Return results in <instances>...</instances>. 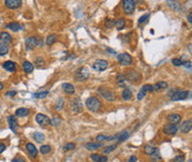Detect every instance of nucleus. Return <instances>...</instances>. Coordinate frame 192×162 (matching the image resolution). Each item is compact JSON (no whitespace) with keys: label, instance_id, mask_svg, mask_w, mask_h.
<instances>
[{"label":"nucleus","instance_id":"obj_19","mask_svg":"<svg viewBox=\"0 0 192 162\" xmlns=\"http://www.w3.org/2000/svg\"><path fill=\"white\" fill-rule=\"evenodd\" d=\"M168 121L172 124H179L181 121V115L178 113H172V115H168Z\"/></svg>","mask_w":192,"mask_h":162},{"label":"nucleus","instance_id":"obj_11","mask_svg":"<svg viewBox=\"0 0 192 162\" xmlns=\"http://www.w3.org/2000/svg\"><path fill=\"white\" fill-rule=\"evenodd\" d=\"M108 66H109V63L107 60L99 59L93 63V69L97 70V71H103V70H106V69L108 68Z\"/></svg>","mask_w":192,"mask_h":162},{"label":"nucleus","instance_id":"obj_52","mask_svg":"<svg viewBox=\"0 0 192 162\" xmlns=\"http://www.w3.org/2000/svg\"><path fill=\"white\" fill-rule=\"evenodd\" d=\"M129 162H137V158L134 155H131L129 158Z\"/></svg>","mask_w":192,"mask_h":162},{"label":"nucleus","instance_id":"obj_25","mask_svg":"<svg viewBox=\"0 0 192 162\" xmlns=\"http://www.w3.org/2000/svg\"><path fill=\"white\" fill-rule=\"evenodd\" d=\"M22 69L26 73H31L34 71V64L29 62V61H25L23 64H22Z\"/></svg>","mask_w":192,"mask_h":162},{"label":"nucleus","instance_id":"obj_6","mask_svg":"<svg viewBox=\"0 0 192 162\" xmlns=\"http://www.w3.org/2000/svg\"><path fill=\"white\" fill-rule=\"evenodd\" d=\"M36 122L39 126H41V127H47V126H50L51 124L50 119L46 115H43V113H38L36 115Z\"/></svg>","mask_w":192,"mask_h":162},{"label":"nucleus","instance_id":"obj_32","mask_svg":"<svg viewBox=\"0 0 192 162\" xmlns=\"http://www.w3.org/2000/svg\"><path fill=\"white\" fill-rule=\"evenodd\" d=\"M34 139L37 141L38 143H41L45 141V134H42L41 132H36L34 133Z\"/></svg>","mask_w":192,"mask_h":162},{"label":"nucleus","instance_id":"obj_30","mask_svg":"<svg viewBox=\"0 0 192 162\" xmlns=\"http://www.w3.org/2000/svg\"><path fill=\"white\" fill-rule=\"evenodd\" d=\"M9 51V47L7 43L4 42H0V55H7Z\"/></svg>","mask_w":192,"mask_h":162},{"label":"nucleus","instance_id":"obj_18","mask_svg":"<svg viewBox=\"0 0 192 162\" xmlns=\"http://www.w3.org/2000/svg\"><path fill=\"white\" fill-rule=\"evenodd\" d=\"M2 66H4V70H7L8 72H15V71H16V69H17L16 68V63H15L13 61H10V60L4 62Z\"/></svg>","mask_w":192,"mask_h":162},{"label":"nucleus","instance_id":"obj_44","mask_svg":"<svg viewBox=\"0 0 192 162\" xmlns=\"http://www.w3.org/2000/svg\"><path fill=\"white\" fill-rule=\"evenodd\" d=\"M113 26H114V21H113L112 19H107V21H106V27H107L108 29H111Z\"/></svg>","mask_w":192,"mask_h":162},{"label":"nucleus","instance_id":"obj_4","mask_svg":"<svg viewBox=\"0 0 192 162\" xmlns=\"http://www.w3.org/2000/svg\"><path fill=\"white\" fill-rule=\"evenodd\" d=\"M89 78V71L87 68H79L75 71V79L77 81H84Z\"/></svg>","mask_w":192,"mask_h":162},{"label":"nucleus","instance_id":"obj_48","mask_svg":"<svg viewBox=\"0 0 192 162\" xmlns=\"http://www.w3.org/2000/svg\"><path fill=\"white\" fill-rule=\"evenodd\" d=\"M36 63H38L39 66H42V64L45 63V60L42 59V58H37L36 59Z\"/></svg>","mask_w":192,"mask_h":162},{"label":"nucleus","instance_id":"obj_29","mask_svg":"<svg viewBox=\"0 0 192 162\" xmlns=\"http://www.w3.org/2000/svg\"><path fill=\"white\" fill-rule=\"evenodd\" d=\"M155 90H162V89H166L168 88V83L164 82V81H158L155 85H153Z\"/></svg>","mask_w":192,"mask_h":162},{"label":"nucleus","instance_id":"obj_22","mask_svg":"<svg viewBox=\"0 0 192 162\" xmlns=\"http://www.w3.org/2000/svg\"><path fill=\"white\" fill-rule=\"evenodd\" d=\"M30 113V110L27 108H19L16 110V117H20V118H25Z\"/></svg>","mask_w":192,"mask_h":162},{"label":"nucleus","instance_id":"obj_27","mask_svg":"<svg viewBox=\"0 0 192 162\" xmlns=\"http://www.w3.org/2000/svg\"><path fill=\"white\" fill-rule=\"evenodd\" d=\"M129 138V132L128 131H122L120 134L116 136V139L118 140V142H122V141H125Z\"/></svg>","mask_w":192,"mask_h":162},{"label":"nucleus","instance_id":"obj_2","mask_svg":"<svg viewBox=\"0 0 192 162\" xmlns=\"http://www.w3.org/2000/svg\"><path fill=\"white\" fill-rule=\"evenodd\" d=\"M98 91H99V93L102 96V98L106 99L107 101L112 102V101H114V100H116V94L113 93L112 91H110L109 89H107V88L101 87V88H99V89H98Z\"/></svg>","mask_w":192,"mask_h":162},{"label":"nucleus","instance_id":"obj_49","mask_svg":"<svg viewBox=\"0 0 192 162\" xmlns=\"http://www.w3.org/2000/svg\"><path fill=\"white\" fill-rule=\"evenodd\" d=\"M4 150H6V144L2 143V142H0V153H2Z\"/></svg>","mask_w":192,"mask_h":162},{"label":"nucleus","instance_id":"obj_7","mask_svg":"<svg viewBox=\"0 0 192 162\" xmlns=\"http://www.w3.org/2000/svg\"><path fill=\"white\" fill-rule=\"evenodd\" d=\"M125 77L130 82H138L141 79V74L139 72H137V71H134V70H129V71H127Z\"/></svg>","mask_w":192,"mask_h":162},{"label":"nucleus","instance_id":"obj_28","mask_svg":"<svg viewBox=\"0 0 192 162\" xmlns=\"http://www.w3.org/2000/svg\"><path fill=\"white\" fill-rule=\"evenodd\" d=\"M155 151H157V149L150 144H147L146 147H144V153H146L147 155H152Z\"/></svg>","mask_w":192,"mask_h":162},{"label":"nucleus","instance_id":"obj_13","mask_svg":"<svg viewBox=\"0 0 192 162\" xmlns=\"http://www.w3.org/2000/svg\"><path fill=\"white\" fill-rule=\"evenodd\" d=\"M8 124H9V128L12 132H17V129H18V121H17V118L15 115H8Z\"/></svg>","mask_w":192,"mask_h":162},{"label":"nucleus","instance_id":"obj_8","mask_svg":"<svg viewBox=\"0 0 192 162\" xmlns=\"http://www.w3.org/2000/svg\"><path fill=\"white\" fill-rule=\"evenodd\" d=\"M118 61L122 64V66H130V64L132 63V58H131V55L129 53H127V52H123V53H120V55H118Z\"/></svg>","mask_w":192,"mask_h":162},{"label":"nucleus","instance_id":"obj_50","mask_svg":"<svg viewBox=\"0 0 192 162\" xmlns=\"http://www.w3.org/2000/svg\"><path fill=\"white\" fill-rule=\"evenodd\" d=\"M16 93H17L16 91H9V92L6 93V96H7V97H13V96H16Z\"/></svg>","mask_w":192,"mask_h":162},{"label":"nucleus","instance_id":"obj_26","mask_svg":"<svg viewBox=\"0 0 192 162\" xmlns=\"http://www.w3.org/2000/svg\"><path fill=\"white\" fill-rule=\"evenodd\" d=\"M114 26L118 30H122L125 27V18H119L117 21L114 22Z\"/></svg>","mask_w":192,"mask_h":162},{"label":"nucleus","instance_id":"obj_39","mask_svg":"<svg viewBox=\"0 0 192 162\" xmlns=\"http://www.w3.org/2000/svg\"><path fill=\"white\" fill-rule=\"evenodd\" d=\"M116 148H117V144L109 145V147H107V148H105V149H103V151H102V152H103L105 154H108V153H110V152H112Z\"/></svg>","mask_w":192,"mask_h":162},{"label":"nucleus","instance_id":"obj_17","mask_svg":"<svg viewBox=\"0 0 192 162\" xmlns=\"http://www.w3.org/2000/svg\"><path fill=\"white\" fill-rule=\"evenodd\" d=\"M6 28L9 29V30H11V31H15V32H17V31H19V30L23 29L22 25H20L19 22H9L8 25L6 26Z\"/></svg>","mask_w":192,"mask_h":162},{"label":"nucleus","instance_id":"obj_23","mask_svg":"<svg viewBox=\"0 0 192 162\" xmlns=\"http://www.w3.org/2000/svg\"><path fill=\"white\" fill-rule=\"evenodd\" d=\"M99 148H101L100 142H98V143L97 142H88V143H86V149L90 150V151H95Z\"/></svg>","mask_w":192,"mask_h":162},{"label":"nucleus","instance_id":"obj_41","mask_svg":"<svg viewBox=\"0 0 192 162\" xmlns=\"http://www.w3.org/2000/svg\"><path fill=\"white\" fill-rule=\"evenodd\" d=\"M184 160H185V157L183 154H180V155H177L175 158H173L172 162H183Z\"/></svg>","mask_w":192,"mask_h":162},{"label":"nucleus","instance_id":"obj_12","mask_svg":"<svg viewBox=\"0 0 192 162\" xmlns=\"http://www.w3.org/2000/svg\"><path fill=\"white\" fill-rule=\"evenodd\" d=\"M21 4L22 0H4V6L8 9H18Z\"/></svg>","mask_w":192,"mask_h":162},{"label":"nucleus","instance_id":"obj_36","mask_svg":"<svg viewBox=\"0 0 192 162\" xmlns=\"http://www.w3.org/2000/svg\"><path fill=\"white\" fill-rule=\"evenodd\" d=\"M47 96H48V91H41V92H37L34 94V97L37 99H43L46 98Z\"/></svg>","mask_w":192,"mask_h":162},{"label":"nucleus","instance_id":"obj_3","mask_svg":"<svg viewBox=\"0 0 192 162\" xmlns=\"http://www.w3.org/2000/svg\"><path fill=\"white\" fill-rule=\"evenodd\" d=\"M122 7H123V11L127 15H131L136 10V1L134 0H123Z\"/></svg>","mask_w":192,"mask_h":162},{"label":"nucleus","instance_id":"obj_10","mask_svg":"<svg viewBox=\"0 0 192 162\" xmlns=\"http://www.w3.org/2000/svg\"><path fill=\"white\" fill-rule=\"evenodd\" d=\"M177 132H178V127H177V124L168 123L163 127V133L167 134V136H174Z\"/></svg>","mask_w":192,"mask_h":162},{"label":"nucleus","instance_id":"obj_54","mask_svg":"<svg viewBox=\"0 0 192 162\" xmlns=\"http://www.w3.org/2000/svg\"><path fill=\"white\" fill-rule=\"evenodd\" d=\"M191 18H192V13L190 12V13H189V16H188V21H189V23H192V19H191Z\"/></svg>","mask_w":192,"mask_h":162},{"label":"nucleus","instance_id":"obj_47","mask_svg":"<svg viewBox=\"0 0 192 162\" xmlns=\"http://www.w3.org/2000/svg\"><path fill=\"white\" fill-rule=\"evenodd\" d=\"M11 162H26V161L22 157H16L15 159H12V161Z\"/></svg>","mask_w":192,"mask_h":162},{"label":"nucleus","instance_id":"obj_24","mask_svg":"<svg viewBox=\"0 0 192 162\" xmlns=\"http://www.w3.org/2000/svg\"><path fill=\"white\" fill-rule=\"evenodd\" d=\"M62 89L67 94H73V93H75V87L71 85V83H63Z\"/></svg>","mask_w":192,"mask_h":162},{"label":"nucleus","instance_id":"obj_21","mask_svg":"<svg viewBox=\"0 0 192 162\" xmlns=\"http://www.w3.org/2000/svg\"><path fill=\"white\" fill-rule=\"evenodd\" d=\"M0 41L8 45V43H10L11 41H12V38H11L10 34L6 32V31H4V32H1V34H0Z\"/></svg>","mask_w":192,"mask_h":162},{"label":"nucleus","instance_id":"obj_33","mask_svg":"<svg viewBox=\"0 0 192 162\" xmlns=\"http://www.w3.org/2000/svg\"><path fill=\"white\" fill-rule=\"evenodd\" d=\"M132 98V92L129 89H125L122 91V99L123 100H130Z\"/></svg>","mask_w":192,"mask_h":162},{"label":"nucleus","instance_id":"obj_38","mask_svg":"<svg viewBox=\"0 0 192 162\" xmlns=\"http://www.w3.org/2000/svg\"><path fill=\"white\" fill-rule=\"evenodd\" d=\"M75 143H72V142H69V143H66L64 147H63V151L64 152H67V151H70V150L75 149Z\"/></svg>","mask_w":192,"mask_h":162},{"label":"nucleus","instance_id":"obj_5","mask_svg":"<svg viewBox=\"0 0 192 162\" xmlns=\"http://www.w3.org/2000/svg\"><path fill=\"white\" fill-rule=\"evenodd\" d=\"M189 92L187 90H174L171 93V100L178 101V100H184L187 99Z\"/></svg>","mask_w":192,"mask_h":162},{"label":"nucleus","instance_id":"obj_31","mask_svg":"<svg viewBox=\"0 0 192 162\" xmlns=\"http://www.w3.org/2000/svg\"><path fill=\"white\" fill-rule=\"evenodd\" d=\"M125 74H122V73H119L117 76V83H118V85L119 87H123V85H125Z\"/></svg>","mask_w":192,"mask_h":162},{"label":"nucleus","instance_id":"obj_46","mask_svg":"<svg viewBox=\"0 0 192 162\" xmlns=\"http://www.w3.org/2000/svg\"><path fill=\"white\" fill-rule=\"evenodd\" d=\"M146 93H147L146 91H143V90H141V91H140V92L138 93V100H142V99L146 97Z\"/></svg>","mask_w":192,"mask_h":162},{"label":"nucleus","instance_id":"obj_9","mask_svg":"<svg viewBox=\"0 0 192 162\" xmlns=\"http://www.w3.org/2000/svg\"><path fill=\"white\" fill-rule=\"evenodd\" d=\"M70 109L72 113H79L80 111H82V102L79 98L73 99L70 102Z\"/></svg>","mask_w":192,"mask_h":162},{"label":"nucleus","instance_id":"obj_16","mask_svg":"<svg viewBox=\"0 0 192 162\" xmlns=\"http://www.w3.org/2000/svg\"><path fill=\"white\" fill-rule=\"evenodd\" d=\"M26 149H27V151H28V153H29V155L31 158H37L38 150L34 147V143H27L26 144Z\"/></svg>","mask_w":192,"mask_h":162},{"label":"nucleus","instance_id":"obj_37","mask_svg":"<svg viewBox=\"0 0 192 162\" xmlns=\"http://www.w3.org/2000/svg\"><path fill=\"white\" fill-rule=\"evenodd\" d=\"M63 106H64V101H63L62 98H59L58 100H57V103H56V109L57 110H61L63 108Z\"/></svg>","mask_w":192,"mask_h":162},{"label":"nucleus","instance_id":"obj_35","mask_svg":"<svg viewBox=\"0 0 192 162\" xmlns=\"http://www.w3.org/2000/svg\"><path fill=\"white\" fill-rule=\"evenodd\" d=\"M40 152L42 154H48L51 152V147L49 144H46V145H41L40 148Z\"/></svg>","mask_w":192,"mask_h":162},{"label":"nucleus","instance_id":"obj_56","mask_svg":"<svg viewBox=\"0 0 192 162\" xmlns=\"http://www.w3.org/2000/svg\"><path fill=\"white\" fill-rule=\"evenodd\" d=\"M189 162H191V160H189Z\"/></svg>","mask_w":192,"mask_h":162},{"label":"nucleus","instance_id":"obj_1","mask_svg":"<svg viewBox=\"0 0 192 162\" xmlns=\"http://www.w3.org/2000/svg\"><path fill=\"white\" fill-rule=\"evenodd\" d=\"M86 107L88 108L89 111L92 112H98L101 109V102L99 99H97L96 97H90L87 99L86 101Z\"/></svg>","mask_w":192,"mask_h":162},{"label":"nucleus","instance_id":"obj_42","mask_svg":"<svg viewBox=\"0 0 192 162\" xmlns=\"http://www.w3.org/2000/svg\"><path fill=\"white\" fill-rule=\"evenodd\" d=\"M149 17H150V15H149V13H146L144 16H142V17L140 18V19H139V20H138V23H139V25H142L143 22H146L147 20H148V18H149Z\"/></svg>","mask_w":192,"mask_h":162},{"label":"nucleus","instance_id":"obj_55","mask_svg":"<svg viewBox=\"0 0 192 162\" xmlns=\"http://www.w3.org/2000/svg\"><path fill=\"white\" fill-rule=\"evenodd\" d=\"M2 89H4V85H2V82H0V91Z\"/></svg>","mask_w":192,"mask_h":162},{"label":"nucleus","instance_id":"obj_20","mask_svg":"<svg viewBox=\"0 0 192 162\" xmlns=\"http://www.w3.org/2000/svg\"><path fill=\"white\" fill-rule=\"evenodd\" d=\"M167 4L172 10H174V11H181V4H180L179 1H177V0H168Z\"/></svg>","mask_w":192,"mask_h":162},{"label":"nucleus","instance_id":"obj_45","mask_svg":"<svg viewBox=\"0 0 192 162\" xmlns=\"http://www.w3.org/2000/svg\"><path fill=\"white\" fill-rule=\"evenodd\" d=\"M91 160L92 161H95V162H99V159H100V155L99 154H96V153H93V154H91Z\"/></svg>","mask_w":192,"mask_h":162},{"label":"nucleus","instance_id":"obj_34","mask_svg":"<svg viewBox=\"0 0 192 162\" xmlns=\"http://www.w3.org/2000/svg\"><path fill=\"white\" fill-rule=\"evenodd\" d=\"M56 40H57V34H50V36H48L46 39V43L48 46H51L52 43L56 42Z\"/></svg>","mask_w":192,"mask_h":162},{"label":"nucleus","instance_id":"obj_43","mask_svg":"<svg viewBox=\"0 0 192 162\" xmlns=\"http://www.w3.org/2000/svg\"><path fill=\"white\" fill-rule=\"evenodd\" d=\"M172 63H173V66H175V67H180V66H182V64H183V62L181 61V59L174 58V59H172Z\"/></svg>","mask_w":192,"mask_h":162},{"label":"nucleus","instance_id":"obj_53","mask_svg":"<svg viewBox=\"0 0 192 162\" xmlns=\"http://www.w3.org/2000/svg\"><path fill=\"white\" fill-rule=\"evenodd\" d=\"M184 66H185L187 68L191 69V62H190V61H187V62H184Z\"/></svg>","mask_w":192,"mask_h":162},{"label":"nucleus","instance_id":"obj_14","mask_svg":"<svg viewBox=\"0 0 192 162\" xmlns=\"http://www.w3.org/2000/svg\"><path fill=\"white\" fill-rule=\"evenodd\" d=\"M38 46V40L36 37H29L26 39V48L27 50H32Z\"/></svg>","mask_w":192,"mask_h":162},{"label":"nucleus","instance_id":"obj_15","mask_svg":"<svg viewBox=\"0 0 192 162\" xmlns=\"http://www.w3.org/2000/svg\"><path fill=\"white\" fill-rule=\"evenodd\" d=\"M191 124H192V121L191 119H188V120H184L183 122L181 123L180 126V130H181V132L183 133H189L191 131Z\"/></svg>","mask_w":192,"mask_h":162},{"label":"nucleus","instance_id":"obj_40","mask_svg":"<svg viewBox=\"0 0 192 162\" xmlns=\"http://www.w3.org/2000/svg\"><path fill=\"white\" fill-rule=\"evenodd\" d=\"M141 90L146 91V92H152V91H155V88H153V85H144L142 87Z\"/></svg>","mask_w":192,"mask_h":162},{"label":"nucleus","instance_id":"obj_51","mask_svg":"<svg viewBox=\"0 0 192 162\" xmlns=\"http://www.w3.org/2000/svg\"><path fill=\"white\" fill-rule=\"evenodd\" d=\"M107 161H108V158H107L106 155H102V157H101V155H100V159H99V162H107Z\"/></svg>","mask_w":192,"mask_h":162}]
</instances>
